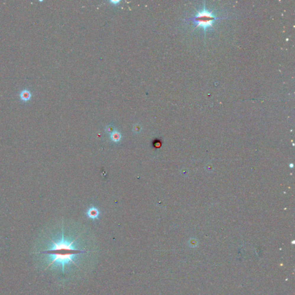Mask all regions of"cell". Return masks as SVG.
Segmentation results:
<instances>
[{"label":"cell","mask_w":295,"mask_h":295,"mask_svg":"<svg viewBox=\"0 0 295 295\" xmlns=\"http://www.w3.org/2000/svg\"><path fill=\"white\" fill-rule=\"evenodd\" d=\"M75 240L72 241H69L64 239L62 234V239L58 241H54L51 240L53 245L48 250L43 251L41 252L45 253L50 255L51 262L47 268L56 264L61 265L62 268V272H64L65 266L70 262L75 264L73 261L74 257L76 255L85 252V250H79L76 249L73 246V243Z\"/></svg>","instance_id":"cell-1"},{"label":"cell","mask_w":295,"mask_h":295,"mask_svg":"<svg viewBox=\"0 0 295 295\" xmlns=\"http://www.w3.org/2000/svg\"><path fill=\"white\" fill-rule=\"evenodd\" d=\"M111 138L112 140L114 142H118L121 140V135L119 132H113V133L111 134Z\"/></svg>","instance_id":"cell-5"},{"label":"cell","mask_w":295,"mask_h":295,"mask_svg":"<svg viewBox=\"0 0 295 295\" xmlns=\"http://www.w3.org/2000/svg\"><path fill=\"white\" fill-rule=\"evenodd\" d=\"M20 98L22 101H24V102H27L31 99V93L28 90H25L20 92Z\"/></svg>","instance_id":"cell-3"},{"label":"cell","mask_w":295,"mask_h":295,"mask_svg":"<svg viewBox=\"0 0 295 295\" xmlns=\"http://www.w3.org/2000/svg\"><path fill=\"white\" fill-rule=\"evenodd\" d=\"M87 215L91 218L96 219L98 218V216L99 215V212L96 208L92 207L88 211Z\"/></svg>","instance_id":"cell-4"},{"label":"cell","mask_w":295,"mask_h":295,"mask_svg":"<svg viewBox=\"0 0 295 295\" xmlns=\"http://www.w3.org/2000/svg\"><path fill=\"white\" fill-rule=\"evenodd\" d=\"M197 13L192 17L187 19V20L192 21L193 23L197 24L194 29L198 28V27H202L204 30L205 33H206V30L211 27L213 28V24L215 21L218 19H223L222 17H217L215 14H213V11H209L206 9L205 5L204 8L200 11L196 9Z\"/></svg>","instance_id":"cell-2"}]
</instances>
